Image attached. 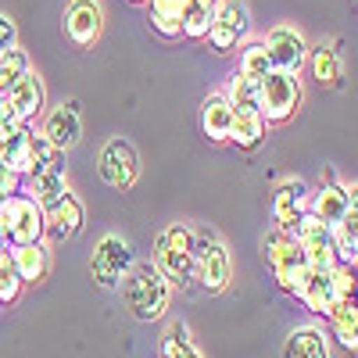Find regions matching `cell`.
Listing matches in <instances>:
<instances>
[{
	"label": "cell",
	"instance_id": "cell-1",
	"mask_svg": "<svg viewBox=\"0 0 358 358\" xmlns=\"http://www.w3.org/2000/svg\"><path fill=\"white\" fill-rule=\"evenodd\" d=\"M118 290H122V301L133 312V319H140V322L162 319L169 308V297H172V287L162 280V273L151 262H133L122 283H118Z\"/></svg>",
	"mask_w": 358,
	"mask_h": 358
},
{
	"label": "cell",
	"instance_id": "cell-2",
	"mask_svg": "<svg viewBox=\"0 0 358 358\" xmlns=\"http://www.w3.org/2000/svg\"><path fill=\"white\" fill-rule=\"evenodd\" d=\"M262 255H265L268 268H273V280L280 283V290H287L294 297L305 294V287L312 280V268H308L301 248H297V241H294L290 233H283V229L273 226V229H268V236H265V244H262Z\"/></svg>",
	"mask_w": 358,
	"mask_h": 358
},
{
	"label": "cell",
	"instance_id": "cell-3",
	"mask_svg": "<svg viewBox=\"0 0 358 358\" xmlns=\"http://www.w3.org/2000/svg\"><path fill=\"white\" fill-rule=\"evenodd\" d=\"M190 280H197L208 294H222L233 280V262L226 244L219 241L215 229L201 226L194 233V262H190Z\"/></svg>",
	"mask_w": 358,
	"mask_h": 358
},
{
	"label": "cell",
	"instance_id": "cell-4",
	"mask_svg": "<svg viewBox=\"0 0 358 358\" xmlns=\"http://www.w3.org/2000/svg\"><path fill=\"white\" fill-rule=\"evenodd\" d=\"M190 262H194V229L187 226H165L155 241V268L162 273V280L169 287H190Z\"/></svg>",
	"mask_w": 358,
	"mask_h": 358
},
{
	"label": "cell",
	"instance_id": "cell-5",
	"mask_svg": "<svg viewBox=\"0 0 358 358\" xmlns=\"http://www.w3.org/2000/svg\"><path fill=\"white\" fill-rule=\"evenodd\" d=\"M301 108V83L297 76L273 72L258 83V111L265 118V126H283Z\"/></svg>",
	"mask_w": 358,
	"mask_h": 358
},
{
	"label": "cell",
	"instance_id": "cell-6",
	"mask_svg": "<svg viewBox=\"0 0 358 358\" xmlns=\"http://www.w3.org/2000/svg\"><path fill=\"white\" fill-rule=\"evenodd\" d=\"M0 219H4V226H8V244L11 248H18V244H43V233H47L43 208L36 201H29L25 194L0 197Z\"/></svg>",
	"mask_w": 358,
	"mask_h": 358
},
{
	"label": "cell",
	"instance_id": "cell-7",
	"mask_svg": "<svg viewBox=\"0 0 358 358\" xmlns=\"http://www.w3.org/2000/svg\"><path fill=\"white\" fill-rule=\"evenodd\" d=\"M97 176L111 190H129L140 176V155L136 147L126 136H111L101 147V158H97Z\"/></svg>",
	"mask_w": 358,
	"mask_h": 358
},
{
	"label": "cell",
	"instance_id": "cell-8",
	"mask_svg": "<svg viewBox=\"0 0 358 358\" xmlns=\"http://www.w3.org/2000/svg\"><path fill=\"white\" fill-rule=\"evenodd\" d=\"M129 265H133V248H129V241H122L118 233H108V236H101V244L94 248L90 273H94L97 287L115 290L118 283H122V276L129 273Z\"/></svg>",
	"mask_w": 358,
	"mask_h": 358
},
{
	"label": "cell",
	"instance_id": "cell-9",
	"mask_svg": "<svg viewBox=\"0 0 358 358\" xmlns=\"http://www.w3.org/2000/svg\"><path fill=\"white\" fill-rule=\"evenodd\" d=\"M251 29V11H248V0H215V15H212V33H208V43L212 50L226 54L233 50L248 36Z\"/></svg>",
	"mask_w": 358,
	"mask_h": 358
},
{
	"label": "cell",
	"instance_id": "cell-10",
	"mask_svg": "<svg viewBox=\"0 0 358 358\" xmlns=\"http://www.w3.org/2000/svg\"><path fill=\"white\" fill-rule=\"evenodd\" d=\"M268 62H273V72H283V76H297L308 62V43L305 36L297 33L294 25H276L268 29V36L262 40Z\"/></svg>",
	"mask_w": 358,
	"mask_h": 358
},
{
	"label": "cell",
	"instance_id": "cell-11",
	"mask_svg": "<svg viewBox=\"0 0 358 358\" xmlns=\"http://www.w3.org/2000/svg\"><path fill=\"white\" fill-rule=\"evenodd\" d=\"M351 204H358L355 201V187H341L337 179H334V172L326 176V183L315 190V194H308V212L330 229V226H337L348 212H351Z\"/></svg>",
	"mask_w": 358,
	"mask_h": 358
},
{
	"label": "cell",
	"instance_id": "cell-12",
	"mask_svg": "<svg viewBox=\"0 0 358 358\" xmlns=\"http://www.w3.org/2000/svg\"><path fill=\"white\" fill-rule=\"evenodd\" d=\"M65 33L76 47H94L104 33V8L101 0H72L65 8Z\"/></svg>",
	"mask_w": 358,
	"mask_h": 358
},
{
	"label": "cell",
	"instance_id": "cell-13",
	"mask_svg": "<svg viewBox=\"0 0 358 358\" xmlns=\"http://www.w3.org/2000/svg\"><path fill=\"white\" fill-rule=\"evenodd\" d=\"M43 136H47L54 147H62V151L69 155L72 147L79 143V136H83V115H79V101H62V104H57V108L47 115Z\"/></svg>",
	"mask_w": 358,
	"mask_h": 358
},
{
	"label": "cell",
	"instance_id": "cell-14",
	"mask_svg": "<svg viewBox=\"0 0 358 358\" xmlns=\"http://www.w3.org/2000/svg\"><path fill=\"white\" fill-rule=\"evenodd\" d=\"M308 212V187L301 179H283L276 187V197H273V215H276V229L283 233H294L297 219Z\"/></svg>",
	"mask_w": 358,
	"mask_h": 358
},
{
	"label": "cell",
	"instance_id": "cell-15",
	"mask_svg": "<svg viewBox=\"0 0 358 358\" xmlns=\"http://www.w3.org/2000/svg\"><path fill=\"white\" fill-rule=\"evenodd\" d=\"M43 222H47V233L43 236H50V241H72V236L83 229V222H86V212H83L79 197L65 194L62 201L50 204L47 212H43Z\"/></svg>",
	"mask_w": 358,
	"mask_h": 358
},
{
	"label": "cell",
	"instance_id": "cell-16",
	"mask_svg": "<svg viewBox=\"0 0 358 358\" xmlns=\"http://www.w3.org/2000/svg\"><path fill=\"white\" fill-rule=\"evenodd\" d=\"M4 101L11 104V111L22 118V122L29 126L33 118L43 111V101H47V90H43V79L40 76H33V72H25L8 94H4Z\"/></svg>",
	"mask_w": 358,
	"mask_h": 358
},
{
	"label": "cell",
	"instance_id": "cell-17",
	"mask_svg": "<svg viewBox=\"0 0 358 358\" xmlns=\"http://www.w3.org/2000/svg\"><path fill=\"white\" fill-rule=\"evenodd\" d=\"M229 126H233V104L222 94H208L201 101V133L212 143H229Z\"/></svg>",
	"mask_w": 358,
	"mask_h": 358
},
{
	"label": "cell",
	"instance_id": "cell-18",
	"mask_svg": "<svg viewBox=\"0 0 358 358\" xmlns=\"http://www.w3.org/2000/svg\"><path fill=\"white\" fill-rule=\"evenodd\" d=\"M283 358H330V341H326L322 326H294L283 341Z\"/></svg>",
	"mask_w": 358,
	"mask_h": 358
},
{
	"label": "cell",
	"instance_id": "cell-19",
	"mask_svg": "<svg viewBox=\"0 0 358 358\" xmlns=\"http://www.w3.org/2000/svg\"><path fill=\"white\" fill-rule=\"evenodd\" d=\"M11 262H15V273L22 283H40L50 273L47 244H18V248H11Z\"/></svg>",
	"mask_w": 358,
	"mask_h": 358
},
{
	"label": "cell",
	"instance_id": "cell-20",
	"mask_svg": "<svg viewBox=\"0 0 358 358\" xmlns=\"http://www.w3.org/2000/svg\"><path fill=\"white\" fill-rule=\"evenodd\" d=\"M265 118L258 108H233V126H229V143L244 147V151H255V147L265 140Z\"/></svg>",
	"mask_w": 358,
	"mask_h": 358
},
{
	"label": "cell",
	"instance_id": "cell-21",
	"mask_svg": "<svg viewBox=\"0 0 358 358\" xmlns=\"http://www.w3.org/2000/svg\"><path fill=\"white\" fill-rule=\"evenodd\" d=\"M190 0H147V22L162 40H179V22H183Z\"/></svg>",
	"mask_w": 358,
	"mask_h": 358
},
{
	"label": "cell",
	"instance_id": "cell-22",
	"mask_svg": "<svg viewBox=\"0 0 358 358\" xmlns=\"http://www.w3.org/2000/svg\"><path fill=\"white\" fill-rule=\"evenodd\" d=\"M22 194L29 201H36L43 212H47L50 204H57V201L69 194L65 172H36V176H29V179H22Z\"/></svg>",
	"mask_w": 358,
	"mask_h": 358
},
{
	"label": "cell",
	"instance_id": "cell-23",
	"mask_svg": "<svg viewBox=\"0 0 358 358\" xmlns=\"http://www.w3.org/2000/svg\"><path fill=\"white\" fill-rule=\"evenodd\" d=\"M330 244L337 251V262L355 268V258H358V204H351V212L337 226H330Z\"/></svg>",
	"mask_w": 358,
	"mask_h": 358
},
{
	"label": "cell",
	"instance_id": "cell-24",
	"mask_svg": "<svg viewBox=\"0 0 358 358\" xmlns=\"http://www.w3.org/2000/svg\"><path fill=\"white\" fill-rule=\"evenodd\" d=\"M326 319H330V334L337 337V344L348 348V351H355L358 348V308H355V297L337 301Z\"/></svg>",
	"mask_w": 358,
	"mask_h": 358
},
{
	"label": "cell",
	"instance_id": "cell-25",
	"mask_svg": "<svg viewBox=\"0 0 358 358\" xmlns=\"http://www.w3.org/2000/svg\"><path fill=\"white\" fill-rule=\"evenodd\" d=\"M305 65H312L315 83H319V86H326V90H337V86H341V79H344L341 54H337L334 47H322V43H319V47H312Z\"/></svg>",
	"mask_w": 358,
	"mask_h": 358
},
{
	"label": "cell",
	"instance_id": "cell-26",
	"mask_svg": "<svg viewBox=\"0 0 358 358\" xmlns=\"http://www.w3.org/2000/svg\"><path fill=\"white\" fill-rule=\"evenodd\" d=\"M212 15H215V0H190L187 11H183V22H179V36L183 40H208L212 33Z\"/></svg>",
	"mask_w": 358,
	"mask_h": 358
},
{
	"label": "cell",
	"instance_id": "cell-27",
	"mask_svg": "<svg viewBox=\"0 0 358 358\" xmlns=\"http://www.w3.org/2000/svg\"><path fill=\"white\" fill-rule=\"evenodd\" d=\"M158 351H162V358H204V355L197 351V344H194V337H190V326H187L183 319H172V322L165 326Z\"/></svg>",
	"mask_w": 358,
	"mask_h": 358
},
{
	"label": "cell",
	"instance_id": "cell-28",
	"mask_svg": "<svg viewBox=\"0 0 358 358\" xmlns=\"http://www.w3.org/2000/svg\"><path fill=\"white\" fill-rule=\"evenodd\" d=\"M25 72H29V54H25L22 47L0 50V97H4Z\"/></svg>",
	"mask_w": 358,
	"mask_h": 358
},
{
	"label": "cell",
	"instance_id": "cell-29",
	"mask_svg": "<svg viewBox=\"0 0 358 358\" xmlns=\"http://www.w3.org/2000/svg\"><path fill=\"white\" fill-rule=\"evenodd\" d=\"M301 301L315 315H330V308L337 305V294H334V287H330V280H326V276H312L308 287H305V294H301Z\"/></svg>",
	"mask_w": 358,
	"mask_h": 358
},
{
	"label": "cell",
	"instance_id": "cell-30",
	"mask_svg": "<svg viewBox=\"0 0 358 358\" xmlns=\"http://www.w3.org/2000/svg\"><path fill=\"white\" fill-rule=\"evenodd\" d=\"M241 76H248L251 83H262L265 76H273V62H268V54L262 43H248L241 50V69H236Z\"/></svg>",
	"mask_w": 358,
	"mask_h": 358
},
{
	"label": "cell",
	"instance_id": "cell-31",
	"mask_svg": "<svg viewBox=\"0 0 358 358\" xmlns=\"http://www.w3.org/2000/svg\"><path fill=\"white\" fill-rule=\"evenodd\" d=\"M18 294H22V280H18V273H15L11 248H0V305L18 301Z\"/></svg>",
	"mask_w": 358,
	"mask_h": 358
},
{
	"label": "cell",
	"instance_id": "cell-32",
	"mask_svg": "<svg viewBox=\"0 0 358 358\" xmlns=\"http://www.w3.org/2000/svg\"><path fill=\"white\" fill-rule=\"evenodd\" d=\"M226 97H229L233 108H258V83H251V79L241 76V72H233Z\"/></svg>",
	"mask_w": 358,
	"mask_h": 358
},
{
	"label": "cell",
	"instance_id": "cell-33",
	"mask_svg": "<svg viewBox=\"0 0 358 358\" xmlns=\"http://www.w3.org/2000/svg\"><path fill=\"white\" fill-rule=\"evenodd\" d=\"M326 280H330L337 301H344V297H355V268H351V265H337Z\"/></svg>",
	"mask_w": 358,
	"mask_h": 358
},
{
	"label": "cell",
	"instance_id": "cell-34",
	"mask_svg": "<svg viewBox=\"0 0 358 358\" xmlns=\"http://www.w3.org/2000/svg\"><path fill=\"white\" fill-rule=\"evenodd\" d=\"M15 194H22V176L0 158V197H15Z\"/></svg>",
	"mask_w": 358,
	"mask_h": 358
},
{
	"label": "cell",
	"instance_id": "cell-35",
	"mask_svg": "<svg viewBox=\"0 0 358 358\" xmlns=\"http://www.w3.org/2000/svg\"><path fill=\"white\" fill-rule=\"evenodd\" d=\"M8 47H18V25L8 15H0V50H8Z\"/></svg>",
	"mask_w": 358,
	"mask_h": 358
},
{
	"label": "cell",
	"instance_id": "cell-36",
	"mask_svg": "<svg viewBox=\"0 0 358 358\" xmlns=\"http://www.w3.org/2000/svg\"><path fill=\"white\" fill-rule=\"evenodd\" d=\"M0 248H11V244H8V226H4V219H0Z\"/></svg>",
	"mask_w": 358,
	"mask_h": 358
},
{
	"label": "cell",
	"instance_id": "cell-37",
	"mask_svg": "<svg viewBox=\"0 0 358 358\" xmlns=\"http://www.w3.org/2000/svg\"><path fill=\"white\" fill-rule=\"evenodd\" d=\"M133 4H143V0H133Z\"/></svg>",
	"mask_w": 358,
	"mask_h": 358
},
{
	"label": "cell",
	"instance_id": "cell-38",
	"mask_svg": "<svg viewBox=\"0 0 358 358\" xmlns=\"http://www.w3.org/2000/svg\"><path fill=\"white\" fill-rule=\"evenodd\" d=\"M0 308H4V305H0Z\"/></svg>",
	"mask_w": 358,
	"mask_h": 358
}]
</instances>
